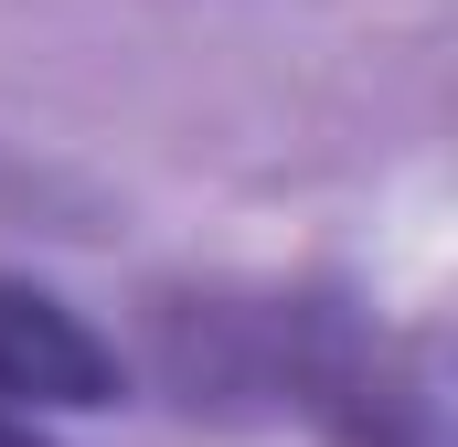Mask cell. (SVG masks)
<instances>
[{"label": "cell", "instance_id": "7a4b0ae2", "mask_svg": "<svg viewBox=\"0 0 458 447\" xmlns=\"http://www.w3.org/2000/svg\"><path fill=\"white\" fill-rule=\"evenodd\" d=\"M0 447H43V437H32V426H11V416H0Z\"/></svg>", "mask_w": 458, "mask_h": 447}, {"label": "cell", "instance_id": "6da1fadb", "mask_svg": "<svg viewBox=\"0 0 458 447\" xmlns=\"http://www.w3.org/2000/svg\"><path fill=\"white\" fill-rule=\"evenodd\" d=\"M0 394L11 405H107L117 394V351L64 299L0 277Z\"/></svg>", "mask_w": 458, "mask_h": 447}]
</instances>
